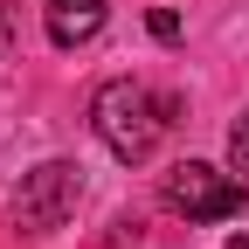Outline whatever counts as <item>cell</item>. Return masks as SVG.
Segmentation results:
<instances>
[{"instance_id":"cell-6","label":"cell","mask_w":249,"mask_h":249,"mask_svg":"<svg viewBox=\"0 0 249 249\" xmlns=\"http://www.w3.org/2000/svg\"><path fill=\"white\" fill-rule=\"evenodd\" d=\"M145 28H152L160 42H180V14H173V7H152V14H145Z\"/></svg>"},{"instance_id":"cell-3","label":"cell","mask_w":249,"mask_h":249,"mask_svg":"<svg viewBox=\"0 0 249 249\" xmlns=\"http://www.w3.org/2000/svg\"><path fill=\"white\" fill-rule=\"evenodd\" d=\"M76 201H83V166L42 160L35 173L21 180V194H14V229H21V235H55V229L76 214Z\"/></svg>"},{"instance_id":"cell-7","label":"cell","mask_w":249,"mask_h":249,"mask_svg":"<svg viewBox=\"0 0 249 249\" xmlns=\"http://www.w3.org/2000/svg\"><path fill=\"white\" fill-rule=\"evenodd\" d=\"M222 249H249V235H229V242H222Z\"/></svg>"},{"instance_id":"cell-1","label":"cell","mask_w":249,"mask_h":249,"mask_svg":"<svg viewBox=\"0 0 249 249\" xmlns=\"http://www.w3.org/2000/svg\"><path fill=\"white\" fill-rule=\"evenodd\" d=\"M166 111H173L166 97H152L145 83L118 76V83H104L97 97H90V132L111 145V160L139 166V160H152V145H160V132H166Z\"/></svg>"},{"instance_id":"cell-5","label":"cell","mask_w":249,"mask_h":249,"mask_svg":"<svg viewBox=\"0 0 249 249\" xmlns=\"http://www.w3.org/2000/svg\"><path fill=\"white\" fill-rule=\"evenodd\" d=\"M229 173H249V111L229 124Z\"/></svg>"},{"instance_id":"cell-2","label":"cell","mask_w":249,"mask_h":249,"mask_svg":"<svg viewBox=\"0 0 249 249\" xmlns=\"http://www.w3.org/2000/svg\"><path fill=\"white\" fill-rule=\"evenodd\" d=\"M166 208L187 214V222H229V214L249 208V180L242 173H222V166H208V160H180L166 173Z\"/></svg>"},{"instance_id":"cell-4","label":"cell","mask_w":249,"mask_h":249,"mask_svg":"<svg viewBox=\"0 0 249 249\" xmlns=\"http://www.w3.org/2000/svg\"><path fill=\"white\" fill-rule=\"evenodd\" d=\"M104 21H111L104 0H49V7H42V28H49L55 49H83V42H97Z\"/></svg>"}]
</instances>
